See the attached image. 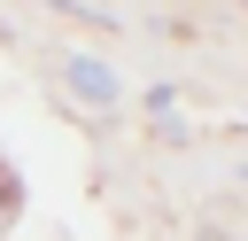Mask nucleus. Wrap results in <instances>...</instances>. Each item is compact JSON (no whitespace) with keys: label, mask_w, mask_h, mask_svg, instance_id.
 Returning <instances> with one entry per match:
<instances>
[{"label":"nucleus","mask_w":248,"mask_h":241,"mask_svg":"<svg viewBox=\"0 0 248 241\" xmlns=\"http://www.w3.org/2000/svg\"><path fill=\"white\" fill-rule=\"evenodd\" d=\"M62 78H70V86H78V93H85L93 109H108V101H116V78H108V70H101L93 54H70V62H62Z\"/></svg>","instance_id":"f257e3e1"},{"label":"nucleus","mask_w":248,"mask_h":241,"mask_svg":"<svg viewBox=\"0 0 248 241\" xmlns=\"http://www.w3.org/2000/svg\"><path fill=\"white\" fill-rule=\"evenodd\" d=\"M0 218H16V179H0Z\"/></svg>","instance_id":"f03ea898"}]
</instances>
